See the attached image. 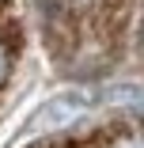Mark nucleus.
I'll use <instances>...</instances> for the list:
<instances>
[{
	"label": "nucleus",
	"mask_w": 144,
	"mask_h": 148,
	"mask_svg": "<svg viewBox=\"0 0 144 148\" xmlns=\"http://www.w3.org/2000/svg\"><path fill=\"white\" fill-rule=\"evenodd\" d=\"M83 110H87V99H80V95H57V99H46V103L31 114L27 129H34V133H46V129H68L76 118H83Z\"/></svg>",
	"instance_id": "1"
},
{
	"label": "nucleus",
	"mask_w": 144,
	"mask_h": 148,
	"mask_svg": "<svg viewBox=\"0 0 144 148\" xmlns=\"http://www.w3.org/2000/svg\"><path fill=\"white\" fill-rule=\"evenodd\" d=\"M99 95L106 103H144V87L140 84H106Z\"/></svg>",
	"instance_id": "2"
},
{
	"label": "nucleus",
	"mask_w": 144,
	"mask_h": 148,
	"mask_svg": "<svg viewBox=\"0 0 144 148\" xmlns=\"http://www.w3.org/2000/svg\"><path fill=\"white\" fill-rule=\"evenodd\" d=\"M106 148H144V129H129V133H118L110 137Z\"/></svg>",
	"instance_id": "3"
},
{
	"label": "nucleus",
	"mask_w": 144,
	"mask_h": 148,
	"mask_svg": "<svg viewBox=\"0 0 144 148\" xmlns=\"http://www.w3.org/2000/svg\"><path fill=\"white\" fill-rule=\"evenodd\" d=\"M8 72H12V53H8V46H4V42H0V87H4Z\"/></svg>",
	"instance_id": "4"
},
{
	"label": "nucleus",
	"mask_w": 144,
	"mask_h": 148,
	"mask_svg": "<svg viewBox=\"0 0 144 148\" xmlns=\"http://www.w3.org/2000/svg\"><path fill=\"white\" fill-rule=\"evenodd\" d=\"M68 4H72V8H80V12H87V8H99L102 0H68Z\"/></svg>",
	"instance_id": "5"
}]
</instances>
